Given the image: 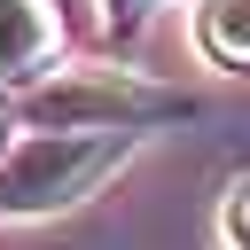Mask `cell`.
<instances>
[{
    "mask_svg": "<svg viewBox=\"0 0 250 250\" xmlns=\"http://www.w3.org/2000/svg\"><path fill=\"white\" fill-rule=\"evenodd\" d=\"M141 133H94V125H39L0 156V219H39V211H70L86 203Z\"/></svg>",
    "mask_w": 250,
    "mask_h": 250,
    "instance_id": "cell-1",
    "label": "cell"
},
{
    "mask_svg": "<svg viewBox=\"0 0 250 250\" xmlns=\"http://www.w3.org/2000/svg\"><path fill=\"white\" fill-rule=\"evenodd\" d=\"M188 102L141 70H117V62H78V70H55L31 86V117L39 125H94V133H141L156 117H180Z\"/></svg>",
    "mask_w": 250,
    "mask_h": 250,
    "instance_id": "cell-2",
    "label": "cell"
},
{
    "mask_svg": "<svg viewBox=\"0 0 250 250\" xmlns=\"http://www.w3.org/2000/svg\"><path fill=\"white\" fill-rule=\"evenodd\" d=\"M62 47V23L47 0H0V78H39Z\"/></svg>",
    "mask_w": 250,
    "mask_h": 250,
    "instance_id": "cell-3",
    "label": "cell"
},
{
    "mask_svg": "<svg viewBox=\"0 0 250 250\" xmlns=\"http://www.w3.org/2000/svg\"><path fill=\"white\" fill-rule=\"evenodd\" d=\"M195 39L211 62L250 70V0H195Z\"/></svg>",
    "mask_w": 250,
    "mask_h": 250,
    "instance_id": "cell-4",
    "label": "cell"
},
{
    "mask_svg": "<svg viewBox=\"0 0 250 250\" xmlns=\"http://www.w3.org/2000/svg\"><path fill=\"white\" fill-rule=\"evenodd\" d=\"M219 227H227V242H234V250H250V188H234V195H227Z\"/></svg>",
    "mask_w": 250,
    "mask_h": 250,
    "instance_id": "cell-5",
    "label": "cell"
},
{
    "mask_svg": "<svg viewBox=\"0 0 250 250\" xmlns=\"http://www.w3.org/2000/svg\"><path fill=\"white\" fill-rule=\"evenodd\" d=\"M148 8H156V0H102V16H109V23H141Z\"/></svg>",
    "mask_w": 250,
    "mask_h": 250,
    "instance_id": "cell-6",
    "label": "cell"
}]
</instances>
